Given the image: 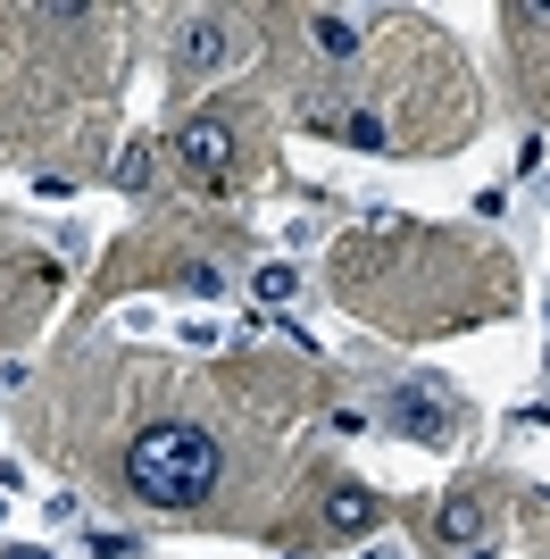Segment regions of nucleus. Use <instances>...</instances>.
Instances as JSON below:
<instances>
[{
	"instance_id": "f257e3e1",
	"label": "nucleus",
	"mask_w": 550,
	"mask_h": 559,
	"mask_svg": "<svg viewBox=\"0 0 550 559\" xmlns=\"http://www.w3.org/2000/svg\"><path fill=\"white\" fill-rule=\"evenodd\" d=\"M217 476H226V451L192 418L142 426L134 443H125V485H134L142 501H159V510H201L208 492H217Z\"/></svg>"
},
{
	"instance_id": "f03ea898",
	"label": "nucleus",
	"mask_w": 550,
	"mask_h": 559,
	"mask_svg": "<svg viewBox=\"0 0 550 559\" xmlns=\"http://www.w3.org/2000/svg\"><path fill=\"white\" fill-rule=\"evenodd\" d=\"M176 151H183L192 176H226V167H234V126H226V117H183Z\"/></svg>"
},
{
	"instance_id": "7ed1b4c3",
	"label": "nucleus",
	"mask_w": 550,
	"mask_h": 559,
	"mask_svg": "<svg viewBox=\"0 0 550 559\" xmlns=\"http://www.w3.org/2000/svg\"><path fill=\"white\" fill-rule=\"evenodd\" d=\"M384 418L400 426V435H417V443H451V409H442V393H426V384H400V393L384 401Z\"/></svg>"
},
{
	"instance_id": "20e7f679",
	"label": "nucleus",
	"mask_w": 550,
	"mask_h": 559,
	"mask_svg": "<svg viewBox=\"0 0 550 559\" xmlns=\"http://www.w3.org/2000/svg\"><path fill=\"white\" fill-rule=\"evenodd\" d=\"M359 34H367V17H350V9H318V17H309V43H318L325 59H350Z\"/></svg>"
},
{
	"instance_id": "39448f33",
	"label": "nucleus",
	"mask_w": 550,
	"mask_h": 559,
	"mask_svg": "<svg viewBox=\"0 0 550 559\" xmlns=\"http://www.w3.org/2000/svg\"><path fill=\"white\" fill-rule=\"evenodd\" d=\"M183 68H226V17H183Z\"/></svg>"
},
{
	"instance_id": "423d86ee",
	"label": "nucleus",
	"mask_w": 550,
	"mask_h": 559,
	"mask_svg": "<svg viewBox=\"0 0 550 559\" xmlns=\"http://www.w3.org/2000/svg\"><path fill=\"white\" fill-rule=\"evenodd\" d=\"M325 526H334V535H367V526H375V492L343 485L334 501H325Z\"/></svg>"
},
{
	"instance_id": "0eeeda50",
	"label": "nucleus",
	"mask_w": 550,
	"mask_h": 559,
	"mask_svg": "<svg viewBox=\"0 0 550 559\" xmlns=\"http://www.w3.org/2000/svg\"><path fill=\"white\" fill-rule=\"evenodd\" d=\"M442 535H451V543H476V551H483V510H476V501H442Z\"/></svg>"
},
{
	"instance_id": "6e6552de",
	"label": "nucleus",
	"mask_w": 550,
	"mask_h": 559,
	"mask_svg": "<svg viewBox=\"0 0 550 559\" xmlns=\"http://www.w3.org/2000/svg\"><path fill=\"white\" fill-rule=\"evenodd\" d=\"M151 176H159V151H151V142H125V159H117V185H125V192H142Z\"/></svg>"
},
{
	"instance_id": "1a4fd4ad",
	"label": "nucleus",
	"mask_w": 550,
	"mask_h": 559,
	"mask_svg": "<svg viewBox=\"0 0 550 559\" xmlns=\"http://www.w3.org/2000/svg\"><path fill=\"white\" fill-rule=\"evenodd\" d=\"M251 293H259V301H292V293H300V276H292V267H284V259H267V267H259V276H251Z\"/></svg>"
},
{
	"instance_id": "9d476101",
	"label": "nucleus",
	"mask_w": 550,
	"mask_h": 559,
	"mask_svg": "<svg viewBox=\"0 0 550 559\" xmlns=\"http://www.w3.org/2000/svg\"><path fill=\"white\" fill-rule=\"evenodd\" d=\"M343 142H359V151H384V117H375V109H350V117H343Z\"/></svg>"
},
{
	"instance_id": "9b49d317",
	"label": "nucleus",
	"mask_w": 550,
	"mask_h": 559,
	"mask_svg": "<svg viewBox=\"0 0 550 559\" xmlns=\"http://www.w3.org/2000/svg\"><path fill=\"white\" fill-rule=\"evenodd\" d=\"M9 559H50V551H43V543H9Z\"/></svg>"
},
{
	"instance_id": "f8f14e48",
	"label": "nucleus",
	"mask_w": 550,
	"mask_h": 559,
	"mask_svg": "<svg viewBox=\"0 0 550 559\" xmlns=\"http://www.w3.org/2000/svg\"><path fill=\"white\" fill-rule=\"evenodd\" d=\"M367 559H400V551H392V543H375V551H367Z\"/></svg>"
}]
</instances>
